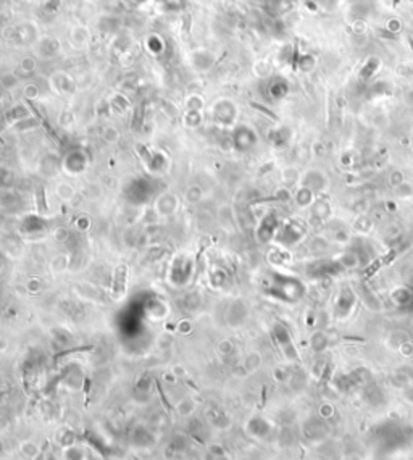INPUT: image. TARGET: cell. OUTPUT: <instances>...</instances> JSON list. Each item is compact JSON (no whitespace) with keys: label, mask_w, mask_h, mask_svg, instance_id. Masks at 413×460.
I'll use <instances>...</instances> for the list:
<instances>
[{"label":"cell","mask_w":413,"mask_h":460,"mask_svg":"<svg viewBox=\"0 0 413 460\" xmlns=\"http://www.w3.org/2000/svg\"><path fill=\"white\" fill-rule=\"evenodd\" d=\"M68 40H70V45L74 47V49H86L91 42V29L84 24H74L70 34H68Z\"/></svg>","instance_id":"1"},{"label":"cell","mask_w":413,"mask_h":460,"mask_svg":"<svg viewBox=\"0 0 413 460\" xmlns=\"http://www.w3.org/2000/svg\"><path fill=\"white\" fill-rule=\"evenodd\" d=\"M36 49H37V53L40 55V57L52 58L57 53H60L61 44H60V40L53 36H40L36 40Z\"/></svg>","instance_id":"2"},{"label":"cell","mask_w":413,"mask_h":460,"mask_svg":"<svg viewBox=\"0 0 413 460\" xmlns=\"http://www.w3.org/2000/svg\"><path fill=\"white\" fill-rule=\"evenodd\" d=\"M13 34H15V37L18 40H23V42H34V44H36V40L40 37L37 36L36 23H31V21H24L21 24H18L15 27V31H13Z\"/></svg>","instance_id":"3"},{"label":"cell","mask_w":413,"mask_h":460,"mask_svg":"<svg viewBox=\"0 0 413 460\" xmlns=\"http://www.w3.org/2000/svg\"><path fill=\"white\" fill-rule=\"evenodd\" d=\"M191 58H192V65H194L199 71H206V68H210L213 63V55L210 52H206L205 49H199L196 52H192Z\"/></svg>","instance_id":"4"},{"label":"cell","mask_w":413,"mask_h":460,"mask_svg":"<svg viewBox=\"0 0 413 460\" xmlns=\"http://www.w3.org/2000/svg\"><path fill=\"white\" fill-rule=\"evenodd\" d=\"M52 86L55 87V91L66 94V92H73L74 91V82L73 79L68 76L66 73H57L52 79Z\"/></svg>","instance_id":"5"},{"label":"cell","mask_w":413,"mask_h":460,"mask_svg":"<svg viewBox=\"0 0 413 460\" xmlns=\"http://www.w3.org/2000/svg\"><path fill=\"white\" fill-rule=\"evenodd\" d=\"M146 47H147V50L150 53L157 55V53L163 52L165 42H163V39L158 36V34H150V36L146 39Z\"/></svg>","instance_id":"6"},{"label":"cell","mask_w":413,"mask_h":460,"mask_svg":"<svg viewBox=\"0 0 413 460\" xmlns=\"http://www.w3.org/2000/svg\"><path fill=\"white\" fill-rule=\"evenodd\" d=\"M133 3H136V5H139V3H142V2H146V0H131Z\"/></svg>","instance_id":"7"}]
</instances>
